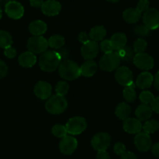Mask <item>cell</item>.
<instances>
[{
  "label": "cell",
  "mask_w": 159,
  "mask_h": 159,
  "mask_svg": "<svg viewBox=\"0 0 159 159\" xmlns=\"http://www.w3.org/2000/svg\"><path fill=\"white\" fill-rule=\"evenodd\" d=\"M120 156H121L120 159H137V156L130 152H126Z\"/></svg>",
  "instance_id": "45"
},
{
  "label": "cell",
  "mask_w": 159,
  "mask_h": 159,
  "mask_svg": "<svg viewBox=\"0 0 159 159\" xmlns=\"http://www.w3.org/2000/svg\"><path fill=\"white\" fill-rule=\"evenodd\" d=\"M135 114L140 121H144L149 119L152 114V109L149 105L141 104L137 108Z\"/></svg>",
  "instance_id": "24"
},
{
  "label": "cell",
  "mask_w": 159,
  "mask_h": 159,
  "mask_svg": "<svg viewBox=\"0 0 159 159\" xmlns=\"http://www.w3.org/2000/svg\"><path fill=\"white\" fill-rule=\"evenodd\" d=\"M18 61L20 66L23 68H31L36 64L37 57L34 53L31 51H26L19 56Z\"/></svg>",
  "instance_id": "18"
},
{
  "label": "cell",
  "mask_w": 159,
  "mask_h": 159,
  "mask_svg": "<svg viewBox=\"0 0 159 159\" xmlns=\"http://www.w3.org/2000/svg\"><path fill=\"white\" fill-rule=\"evenodd\" d=\"M51 85L45 81H40L35 85L34 89V94L41 99H49L51 94Z\"/></svg>",
  "instance_id": "16"
},
{
  "label": "cell",
  "mask_w": 159,
  "mask_h": 159,
  "mask_svg": "<svg viewBox=\"0 0 159 159\" xmlns=\"http://www.w3.org/2000/svg\"><path fill=\"white\" fill-rule=\"evenodd\" d=\"M151 107L152 109V111H154L156 113H159V96L154 98Z\"/></svg>",
  "instance_id": "43"
},
{
  "label": "cell",
  "mask_w": 159,
  "mask_h": 159,
  "mask_svg": "<svg viewBox=\"0 0 159 159\" xmlns=\"http://www.w3.org/2000/svg\"><path fill=\"white\" fill-rule=\"evenodd\" d=\"M114 152L116 155H122L126 152V146L121 142H117L114 146Z\"/></svg>",
  "instance_id": "39"
},
{
  "label": "cell",
  "mask_w": 159,
  "mask_h": 159,
  "mask_svg": "<svg viewBox=\"0 0 159 159\" xmlns=\"http://www.w3.org/2000/svg\"><path fill=\"white\" fill-rule=\"evenodd\" d=\"M78 39L84 44L90 40V37H89V34H87L86 32H81L78 36Z\"/></svg>",
  "instance_id": "42"
},
{
  "label": "cell",
  "mask_w": 159,
  "mask_h": 159,
  "mask_svg": "<svg viewBox=\"0 0 159 159\" xmlns=\"http://www.w3.org/2000/svg\"><path fill=\"white\" fill-rule=\"evenodd\" d=\"M28 50L35 54H43L48 48V41L42 36H33L30 37L26 43Z\"/></svg>",
  "instance_id": "4"
},
{
  "label": "cell",
  "mask_w": 159,
  "mask_h": 159,
  "mask_svg": "<svg viewBox=\"0 0 159 159\" xmlns=\"http://www.w3.org/2000/svg\"><path fill=\"white\" fill-rule=\"evenodd\" d=\"M123 97L125 100L128 102H132L136 99L137 97V93L135 91V84L132 82L131 85L125 87L123 92Z\"/></svg>",
  "instance_id": "27"
},
{
  "label": "cell",
  "mask_w": 159,
  "mask_h": 159,
  "mask_svg": "<svg viewBox=\"0 0 159 159\" xmlns=\"http://www.w3.org/2000/svg\"><path fill=\"white\" fill-rule=\"evenodd\" d=\"M67 101L62 96L56 94L48 99L45 104V109L51 114H60L67 108Z\"/></svg>",
  "instance_id": "3"
},
{
  "label": "cell",
  "mask_w": 159,
  "mask_h": 159,
  "mask_svg": "<svg viewBox=\"0 0 159 159\" xmlns=\"http://www.w3.org/2000/svg\"><path fill=\"white\" fill-rule=\"evenodd\" d=\"M77 148V141L73 136H65L59 143V150L63 155H72Z\"/></svg>",
  "instance_id": "13"
},
{
  "label": "cell",
  "mask_w": 159,
  "mask_h": 159,
  "mask_svg": "<svg viewBox=\"0 0 159 159\" xmlns=\"http://www.w3.org/2000/svg\"><path fill=\"white\" fill-rule=\"evenodd\" d=\"M100 48H101V51L105 54H110V53L113 52V48H112V44H111V42L109 40H103L101 43L100 45Z\"/></svg>",
  "instance_id": "37"
},
{
  "label": "cell",
  "mask_w": 159,
  "mask_h": 159,
  "mask_svg": "<svg viewBox=\"0 0 159 159\" xmlns=\"http://www.w3.org/2000/svg\"><path fill=\"white\" fill-rule=\"evenodd\" d=\"M117 54L120 57L121 60H123L124 61H129L133 59V53L134 51L132 50L130 47H124L122 49L118 50L116 51Z\"/></svg>",
  "instance_id": "29"
},
{
  "label": "cell",
  "mask_w": 159,
  "mask_h": 159,
  "mask_svg": "<svg viewBox=\"0 0 159 159\" xmlns=\"http://www.w3.org/2000/svg\"><path fill=\"white\" fill-rule=\"evenodd\" d=\"M47 30V24L42 20H35L29 25V31L34 36H42Z\"/></svg>",
  "instance_id": "23"
},
{
  "label": "cell",
  "mask_w": 159,
  "mask_h": 159,
  "mask_svg": "<svg viewBox=\"0 0 159 159\" xmlns=\"http://www.w3.org/2000/svg\"><path fill=\"white\" fill-rule=\"evenodd\" d=\"M59 75L65 80H75L81 75L79 65L71 60H65L59 67Z\"/></svg>",
  "instance_id": "2"
},
{
  "label": "cell",
  "mask_w": 159,
  "mask_h": 159,
  "mask_svg": "<svg viewBox=\"0 0 159 159\" xmlns=\"http://www.w3.org/2000/svg\"><path fill=\"white\" fill-rule=\"evenodd\" d=\"M134 144L140 152H147L151 148L152 142L149 134L145 132H140L134 138Z\"/></svg>",
  "instance_id": "14"
},
{
  "label": "cell",
  "mask_w": 159,
  "mask_h": 159,
  "mask_svg": "<svg viewBox=\"0 0 159 159\" xmlns=\"http://www.w3.org/2000/svg\"><path fill=\"white\" fill-rule=\"evenodd\" d=\"M142 124L141 121L139 120L136 118H130L125 120L123 122V129L127 133L131 134H137L141 131Z\"/></svg>",
  "instance_id": "17"
},
{
  "label": "cell",
  "mask_w": 159,
  "mask_h": 159,
  "mask_svg": "<svg viewBox=\"0 0 159 159\" xmlns=\"http://www.w3.org/2000/svg\"><path fill=\"white\" fill-rule=\"evenodd\" d=\"M151 151H152L153 155L159 158V142L156 143V144H154V145H153Z\"/></svg>",
  "instance_id": "47"
},
{
  "label": "cell",
  "mask_w": 159,
  "mask_h": 159,
  "mask_svg": "<svg viewBox=\"0 0 159 159\" xmlns=\"http://www.w3.org/2000/svg\"><path fill=\"white\" fill-rule=\"evenodd\" d=\"M147 47V43L146 40L143 38H138L133 44V51L137 54H140V53H143L146 50Z\"/></svg>",
  "instance_id": "33"
},
{
  "label": "cell",
  "mask_w": 159,
  "mask_h": 159,
  "mask_svg": "<svg viewBox=\"0 0 159 159\" xmlns=\"http://www.w3.org/2000/svg\"><path fill=\"white\" fill-rule=\"evenodd\" d=\"M99 51V46L96 41L90 40L84 43L81 48V55L85 60H92L97 57Z\"/></svg>",
  "instance_id": "12"
},
{
  "label": "cell",
  "mask_w": 159,
  "mask_h": 159,
  "mask_svg": "<svg viewBox=\"0 0 159 159\" xmlns=\"http://www.w3.org/2000/svg\"><path fill=\"white\" fill-rule=\"evenodd\" d=\"M62 56L59 52L55 51H46L41 55L39 65L42 71L51 72L59 68L61 64Z\"/></svg>",
  "instance_id": "1"
},
{
  "label": "cell",
  "mask_w": 159,
  "mask_h": 159,
  "mask_svg": "<svg viewBox=\"0 0 159 159\" xmlns=\"http://www.w3.org/2000/svg\"><path fill=\"white\" fill-rule=\"evenodd\" d=\"M115 77L118 83L125 87L131 85L133 82V81H132V79H133L132 73L131 70L127 67L123 66L117 68V71H115Z\"/></svg>",
  "instance_id": "11"
},
{
  "label": "cell",
  "mask_w": 159,
  "mask_h": 159,
  "mask_svg": "<svg viewBox=\"0 0 159 159\" xmlns=\"http://www.w3.org/2000/svg\"><path fill=\"white\" fill-rule=\"evenodd\" d=\"M69 85L66 82L60 81L55 85V92L59 96H65L69 91Z\"/></svg>",
  "instance_id": "35"
},
{
  "label": "cell",
  "mask_w": 159,
  "mask_h": 159,
  "mask_svg": "<svg viewBox=\"0 0 159 159\" xmlns=\"http://www.w3.org/2000/svg\"><path fill=\"white\" fill-rule=\"evenodd\" d=\"M43 3V0H30V4H31V6L35 8H41Z\"/></svg>",
  "instance_id": "46"
},
{
  "label": "cell",
  "mask_w": 159,
  "mask_h": 159,
  "mask_svg": "<svg viewBox=\"0 0 159 159\" xmlns=\"http://www.w3.org/2000/svg\"><path fill=\"white\" fill-rule=\"evenodd\" d=\"M111 144V138L107 133L101 132L94 136L91 141V145L97 152L106 151Z\"/></svg>",
  "instance_id": "8"
},
{
  "label": "cell",
  "mask_w": 159,
  "mask_h": 159,
  "mask_svg": "<svg viewBox=\"0 0 159 159\" xmlns=\"http://www.w3.org/2000/svg\"><path fill=\"white\" fill-rule=\"evenodd\" d=\"M12 38L11 34L6 30H0V48H6L11 46Z\"/></svg>",
  "instance_id": "30"
},
{
  "label": "cell",
  "mask_w": 159,
  "mask_h": 159,
  "mask_svg": "<svg viewBox=\"0 0 159 159\" xmlns=\"http://www.w3.org/2000/svg\"><path fill=\"white\" fill-rule=\"evenodd\" d=\"M115 113L118 119L125 120L129 117V115L131 113V108L126 102H121L117 106Z\"/></svg>",
  "instance_id": "25"
},
{
  "label": "cell",
  "mask_w": 159,
  "mask_h": 159,
  "mask_svg": "<svg viewBox=\"0 0 159 159\" xmlns=\"http://www.w3.org/2000/svg\"><path fill=\"white\" fill-rule=\"evenodd\" d=\"M143 25L150 30H154L159 27V11L154 8L148 9L143 16Z\"/></svg>",
  "instance_id": "7"
},
{
  "label": "cell",
  "mask_w": 159,
  "mask_h": 159,
  "mask_svg": "<svg viewBox=\"0 0 159 159\" xmlns=\"http://www.w3.org/2000/svg\"><path fill=\"white\" fill-rule=\"evenodd\" d=\"M5 12L9 18L19 20L24 14V8L18 2L9 1L5 6Z\"/></svg>",
  "instance_id": "9"
},
{
  "label": "cell",
  "mask_w": 159,
  "mask_h": 159,
  "mask_svg": "<svg viewBox=\"0 0 159 159\" xmlns=\"http://www.w3.org/2000/svg\"><path fill=\"white\" fill-rule=\"evenodd\" d=\"M133 33L139 37H147L149 35L150 30L145 25H138L133 29Z\"/></svg>",
  "instance_id": "36"
},
{
  "label": "cell",
  "mask_w": 159,
  "mask_h": 159,
  "mask_svg": "<svg viewBox=\"0 0 159 159\" xmlns=\"http://www.w3.org/2000/svg\"><path fill=\"white\" fill-rule=\"evenodd\" d=\"M62 6L57 0H47L44 2L41 6V11L48 16H55L60 12Z\"/></svg>",
  "instance_id": "15"
},
{
  "label": "cell",
  "mask_w": 159,
  "mask_h": 159,
  "mask_svg": "<svg viewBox=\"0 0 159 159\" xmlns=\"http://www.w3.org/2000/svg\"><path fill=\"white\" fill-rule=\"evenodd\" d=\"M2 16V9L1 7H0V20H1Z\"/></svg>",
  "instance_id": "50"
},
{
  "label": "cell",
  "mask_w": 159,
  "mask_h": 159,
  "mask_svg": "<svg viewBox=\"0 0 159 159\" xmlns=\"http://www.w3.org/2000/svg\"><path fill=\"white\" fill-rule=\"evenodd\" d=\"M8 72V67L6 64L0 60V79L4 78Z\"/></svg>",
  "instance_id": "41"
},
{
  "label": "cell",
  "mask_w": 159,
  "mask_h": 159,
  "mask_svg": "<svg viewBox=\"0 0 159 159\" xmlns=\"http://www.w3.org/2000/svg\"><path fill=\"white\" fill-rule=\"evenodd\" d=\"M123 17L126 23H136L141 18V12L137 8H129L123 12Z\"/></svg>",
  "instance_id": "22"
},
{
  "label": "cell",
  "mask_w": 159,
  "mask_h": 159,
  "mask_svg": "<svg viewBox=\"0 0 159 159\" xmlns=\"http://www.w3.org/2000/svg\"><path fill=\"white\" fill-rule=\"evenodd\" d=\"M149 1L148 0H140L137 3V9L140 12H146L149 9Z\"/></svg>",
  "instance_id": "38"
},
{
  "label": "cell",
  "mask_w": 159,
  "mask_h": 159,
  "mask_svg": "<svg viewBox=\"0 0 159 159\" xmlns=\"http://www.w3.org/2000/svg\"><path fill=\"white\" fill-rule=\"evenodd\" d=\"M133 63L138 68L142 70H150L154 67V61L151 56L146 53L137 54L133 57Z\"/></svg>",
  "instance_id": "10"
},
{
  "label": "cell",
  "mask_w": 159,
  "mask_h": 159,
  "mask_svg": "<svg viewBox=\"0 0 159 159\" xmlns=\"http://www.w3.org/2000/svg\"><path fill=\"white\" fill-rule=\"evenodd\" d=\"M154 99V96L151 92L143 91L140 95V100L142 104L145 105H151Z\"/></svg>",
  "instance_id": "34"
},
{
  "label": "cell",
  "mask_w": 159,
  "mask_h": 159,
  "mask_svg": "<svg viewBox=\"0 0 159 159\" xmlns=\"http://www.w3.org/2000/svg\"><path fill=\"white\" fill-rule=\"evenodd\" d=\"M67 133L71 135H78L84 131L87 128V121L81 116H74L69 120L66 125Z\"/></svg>",
  "instance_id": "6"
},
{
  "label": "cell",
  "mask_w": 159,
  "mask_h": 159,
  "mask_svg": "<svg viewBox=\"0 0 159 159\" xmlns=\"http://www.w3.org/2000/svg\"><path fill=\"white\" fill-rule=\"evenodd\" d=\"M154 88L159 91V71L156 73L154 78Z\"/></svg>",
  "instance_id": "48"
},
{
  "label": "cell",
  "mask_w": 159,
  "mask_h": 159,
  "mask_svg": "<svg viewBox=\"0 0 159 159\" xmlns=\"http://www.w3.org/2000/svg\"><path fill=\"white\" fill-rule=\"evenodd\" d=\"M4 54L6 55V57H7L8 58H13L17 55V50L15 49V48L12 46H9L8 48H5L4 51Z\"/></svg>",
  "instance_id": "40"
},
{
  "label": "cell",
  "mask_w": 159,
  "mask_h": 159,
  "mask_svg": "<svg viewBox=\"0 0 159 159\" xmlns=\"http://www.w3.org/2000/svg\"><path fill=\"white\" fill-rule=\"evenodd\" d=\"M107 1L111 2H118L119 0H107Z\"/></svg>",
  "instance_id": "49"
},
{
  "label": "cell",
  "mask_w": 159,
  "mask_h": 159,
  "mask_svg": "<svg viewBox=\"0 0 159 159\" xmlns=\"http://www.w3.org/2000/svg\"><path fill=\"white\" fill-rule=\"evenodd\" d=\"M110 42L114 51H118L126 47L127 38L123 33H116L111 37Z\"/></svg>",
  "instance_id": "21"
},
{
  "label": "cell",
  "mask_w": 159,
  "mask_h": 159,
  "mask_svg": "<svg viewBox=\"0 0 159 159\" xmlns=\"http://www.w3.org/2000/svg\"><path fill=\"white\" fill-rule=\"evenodd\" d=\"M97 159H110V156L106 151H100L97 154Z\"/></svg>",
  "instance_id": "44"
},
{
  "label": "cell",
  "mask_w": 159,
  "mask_h": 159,
  "mask_svg": "<svg viewBox=\"0 0 159 159\" xmlns=\"http://www.w3.org/2000/svg\"><path fill=\"white\" fill-rule=\"evenodd\" d=\"M159 129V123L155 120H148L143 124V132L147 133V134H153L157 131Z\"/></svg>",
  "instance_id": "31"
},
{
  "label": "cell",
  "mask_w": 159,
  "mask_h": 159,
  "mask_svg": "<svg viewBox=\"0 0 159 159\" xmlns=\"http://www.w3.org/2000/svg\"><path fill=\"white\" fill-rule=\"evenodd\" d=\"M51 132L52 134L56 138H63L67 135V130L66 127L61 124H56V125L53 126L52 129H51Z\"/></svg>",
  "instance_id": "32"
},
{
  "label": "cell",
  "mask_w": 159,
  "mask_h": 159,
  "mask_svg": "<svg viewBox=\"0 0 159 159\" xmlns=\"http://www.w3.org/2000/svg\"><path fill=\"white\" fill-rule=\"evenodd\" d=\"M80 68L81 75L84 77H91L96 73L98 65L93 60H87Z\"/></svg>",
  "instance_id": "20"
},
{
  "label": "cell",
  "mask_w": 159,
  "mask_h": 159,
  "mask_svg": "<svg viewBox=\"0 0 159 159\" xmlns=\"http://www.w3.org/2000/svg\"><path fill=\"white\" fill-rule=\"evenodd\" d=\"M121 62V59L116 52L105 54L101 58L99 67L101 70L105 71H112L118 68Z\"/></svg>",
  "instance_id": "5"
},
{
  "label": "cell",
  "mask_w": 159,
  "mask_h": 159,
  "mask_svg": "<svg viewBox=\"0 0 159 159\" xmlns=\"http://www.w3.org/2000/svg\"><path fill=\"white\" fill-rule=\"evenodd\" d=\"M153 82H154V77L152 75L147 71H144L137 77L136 84L141 89H147L151 86Z\"/></svg>",
  "instance_id": "19"
},
{
  "label": "cell",
  "mask_w": 159,
  "mask_h": 159,
  "mask_svg": "<svg viewBox=\"0 0 159 159\" xmlns=\"http://www.w3.org/2000/svg\"><path fill=\"white\" fill-rule=\"evenodd\" d=\"M106 34H107V31H106L105 28L104 26H95L94 27L90 30L89 37H90V39L91 40L98 42L103 40L106 36Z\"/></svg>",
  "instance_id": "26"
},
{
  "label": "cell",
  "mask_w": 159,
  "mask_h": 159,
  "mask_svg": "<svg viewBox=\"0 0 159 159\" xmlns=\"http://www.w3.org/2000/svg\"><path fill=\"white\" fill-rule=\"evenodd\" d=\"M65 44V39L60 35H53L48 40V46L53 49H59Z\"/></svg>",
  "instance_id": "28"
}]
</instances>
